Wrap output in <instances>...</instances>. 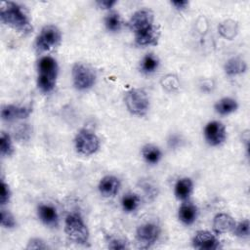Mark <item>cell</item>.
<instances>
[{
	"label": "cell",
	"instance_id": "obj_1",
	"mask_svg": "<svg viewBox=\"0 0 250 250\" xmlns=\"http://www.w3.org/2000/svg\"><path fill=\"white\" fill-rule=\"evenodd\" d=\"M0 18L3 23L21 33H29L32 30L31 23L22 7L15 2H2Z\"/></svg>",
	"mask_w": 250,
	"mask_h": 250
},
{
	"label": "cell",
	"instance_id": "obj_2",
	"mask_svg": "<svg viewBox=\"0 0 250 250\" xmlns=\"http://www.w3.org/2000/svg\"><path fill=\"white\" fill-rule=\"evenodd\" d=\"M58 69L57 61L54 58L45 56L39 60L37 85L43 93H50L55 88Z\"/></svg>",
	"mask_w": 250,
	"mask_h": 250
},
{
	"label": "cell",
	"instance_id": "obj_3",
	"mask_svg": "<svg viewBox=\"0 0 250 250\" xmlns=\"http://www.w3.org/2000/svg\"><path fill=\"white\" fill-rule=\"evenodd\" d=\"M64 230L67 236L75 243L86 244L89 241L88 228L78 214H70L66 217Z\"/></svg>",
	"mask_w": 250,
	"mask_h": 250
},
{
	"label": "cell",
	"instance_id": "obj_4",
	"mask_svg": "<svg viewBox=\"0 0 250 250\" xmlns=\"http://www.w3.org/2000/svg\"><path fill=\"white\" fill-rule=\"evenodd\" d=\"M125 104L132 114L142 116L149 108V98L144 89H132L125 96Z\"/></svg>",
	"mask_w": 250,
	"mask_h": 250
},
{
	"label": "cell",
	"instance_id": "obj_5",
	"mask_svg": "<svg viewBox=\"0 0 250 250\" xmlns=\"http://www.w3.org/2000/svg\"><path fill=\"white\" fill-rule=\"evenodd\" d=\"M73 85L79 91H85L92 88L96 82L95 71L88 65L76 62L72 67Z\"/></svg>",
	"mask_w": 250,
	"mask_h": 250
},
{
	"label": "cell",
	"instance_id": "obj_6",
	"mask_svg": "<svg viewBox=\"0 0 250 250\" xmlns=\"http://www.w3.org/2000/svg\"><path fill=\"white\" fill-rule=\"evenodd\" d=\"M74 144L77 152L87 156L98 151L100 147V139L95 133L83 129L76 135Z\"/></svg>",
	"mask_w": 250,
	"mask_h": 250
},
{
	"label": "cell",
	"instance_id": "obj_7",
	"mask_svg": "<svg viewBox=\"0 0 250 250\" xmlns=\"http://www.w3.org/2000/svg\"><path fill=\"white\" fill-rule=\"evenodd\" d=\"M62 39L60 29L52 24L44 26L36 38V47L39 51H49L58 46Z\"/></svg>",
	"mask_w": 250,
	"mask_h": 250
},
{
	"label": "cell",
	"instance_id": "obj_8",
	"mask_svg": "<svg viewBox=\"0 0 250 250\" xmlns=\"http://www.w3.org/2000/svg\"><path fill=\"white\" fill-rule=\"evenodd\" d=\"M160 233L159 227L154 223L141 225L136 231V240L139 248L146 249L156 242Z\"/></svg>",
	"mask_w": 250,
	"mask_h": 250
},
{
	"label": "cell",
	"instance_id": "obj_9",
	"mask_svg": "<svg viewBox=\"0 0 250 250\" xmlns=\"http://www.w3.org/2000/svg\"><path fill=\"white\" fill-rule=\"evenodd\" d=\"M153 13L148 9L136 11L128 21V26L135 34L153 25Z\"/></svg>",
	"mask_w": 250,
	"mask_h": 250
},
{
	"label": "cell",
	"instance_id": "obj_10",
	"mask_svg": "<svg viewBox=\"0 0 250 250\" xmlns=\"http://www.w3.org/2000/svg\"><path fill=\"white\" fill-rule=\"evenodd\" d=\"M204 138L212 146H218L225 143L227 139L226 127L219 121H211L204 128Z\"/></svg>",
	"mask_w": 250,
	"mask_h": 250
},
{
	"label": "cell",
	"instance_id": "obj_11",
	"mask_svg": "<svg viewBox=\"0 0 250 250\" xmlns=\"http://www.w3.org/2000/svg\"><path fill=\"white\" fill-rule=\"evenodd\" d=\"M192 244L194 248L201 250H215L220 247L217 236L208 230H198L193 236Z\"/></svg>",
	"mask_w": 250,
	"mask_h": 250
},
{
	"label": "cell",
	"instance_id": "obj_12",
	"mask_svg": "<svg viewBox=\"0 0 250 250\" xmlns=\"http://www.w3.org/2000/svg\"><path fill=\"white\" fill-rule=\"evenodd\" d=\"M159 37H160V29L157 25H154V24L135 34V40L139 46L156 45L159 40Z\"/></svg>",
	"mask_w": 250,
	"mask_h": 250
},
{
	"label": "cell",
	"instance_id": "obj_13",
	"mask_svg": "<svg viewBox=\"0 0 250 250\" xmlns=\"http://www.w3.org/2000/svg\"><path fill=\"white\" fill-rule=\"evenodd\" d=\"M31 112L27 106H19L15 104H7L2 107L1 117L5 121H14L17 119L26 118Z\"/></svg>",
	"mask_w": 250,
	"mask_h": 250
},
{
	"label": "cell",
	"instance_id": "obj_14",
	"mask_svg": "<svg viewBox=\"0 0 250 250\" xmlns=\"http://www.w3.org/2000/svg\"><path fill=\"white\" fill-rule=\"evenodd\" d=\"M120 181L117 177L107 175L99 183V191L104 197L114 196L120 188Z\"/></svg>",
	"mask_w": 250,
	"mask_h": 250
},
{
	"label": "cell",
	"instance_id": "obj_15",
	"mask_svg": "<svg viewBox=\"0 0 250 250\" xmlns=\"http://www.w3.org/2000/svg\"><path fill=\"white\" fill-rule=\"evenodd\" d=\"M235 221L226 213L217 214L213 220V229L217 234L230 232L235 227Z\"/></svg>",
	"mask_w": 250,
	"mask_h": 250
},
{
	"label": "cell",
	"instance_id": "obj_16",
	"mask_svg": "<svg viewBox=\"0 0 250 250\" xmlns=\"http://www.w3.org/2000/svg\"><path fill=\"white\" fill-rule=\"evenodd\" d=\"M39 219L47 226H56L59 216L54 206L50 204H40L37 209Z\"/></svg>",
	"mask_w": 250,
	"mask_h": 250
},
{
	"label": "cell",
	"instance_id": "obj_17",
	"mask_svg": "<svg viewBox=\"0 0 250 250\" xmlns=\"http://www.w3.org/2000/svg\"><path fill=\"white\" fill-rule=\"evenodd\" d=\"M178 216L185 225H191L197 218V208L191 202H184L179 208Z\"/></svg>",
	"mask_w": 250,
	"mask_h": 250
},
{
	"label": "cell",
	"instance_id": "obj_18",
	"mask_svg": "<svg viewBox=\"0 0 250 250\" xmlns=\"http://www.w3.org/2000/svg\"><path fill=\"white\" fill-rule=\"evenodd\" d=\"M193 184L189 178H181L175 185V195L179 200L186 201L191 194Z\"/></svg>",
	"mask_w": 250,
	"mask_h": 250
},
{
	"label": "cell",
	"instance_id": "obj_19",
	"mask_svg": "<svg viewBox=\"0 0 250 250\" xmlns=\"http://www.w3.org/2000/svg\"><path fill=\"white\" fill-rule=\"evenodd\" d=\"M246 69H247V64L245 61L238 57H233L229 59L225 64V72L229 76H235V75L244 73Z\"/></svg>",
	"mask_w": 250,
	"mask_h": 250
},
{
	"label": "cell",
	"instance_id": "obj_20",
	"mask_svg": "<svg viewBox=\"0 0 250 250\" xmlns=\"http://www.w3.org/2000/svg\"><path fill=\"white\" fill-rule=\"evenodd\" d=\"M238 107L237 102L231 98H223L215 104V110L221 115H228L235 111Z\"/></svg>",
	"mask_w": 250,
	"mask_h": 250
},
{
	"label": "cell",
	"instance_id": "obj_21",
	"mask_svg": "<svg viewBox=\"0 0 250 250\" xmlns=\"http://www.w3.org/2000/svg\"><path fill=\"white\" fill-rule=\"evenodd\" d=\"M142 155L144 159L149 164H156L159 162L162 156V152L154 145H146L142 149Z\"/></svg>",
	"mask_w": 250,
	"mask_h": 250
},
{
	"label": "cell",
	"instance_id": "obj_22",
	"mask_svg": "<svg viewBox=\"0 0 250 250\" xmlns=\"http://www.w3.org/2000/svg\"><path fill=\"white\" fill-rule=\"evenodd\" d=\"M141 203V199L138 194L133 192H128L124 194V196L121 199V205L125 212H134L138 209L139 205Z\"/></svg>",
	"mask_w": 250,
	"mask_h": 250
},
{
	"label": "cell",
	"instance_id": "obj_23",
	"mask_svg": "<svg viewBox=\"0 0 250 250\" xmlns=\"http://www.w3.org/2000/svg\"><path fill=\"white\" fill-rule=\"evenodd\" d=\"M159 65L158 59L153 54L146 55L141 62V70L146 74L154 72Z\"/></svg>",
	"mask_w": 250,
	"mask_h": 250
},
{
	"label": "cell",
	"instance_id": "obj_24",
	"mask_svg": "<svg viewBox=\"0 0 250 250\" xmlns=\"http://www.w3.org/2000/svg\"><path fill=\"white\" fill-rule=\"evenodd\" d=\"M121 24H122V21H121L120 16L116 12H110L104 18V25L106 29L111 32H116L120 30Z\"/></svg>",
	"mask_w": 250,
	"mask_h": 250
},
{
	"label": "cell",
	"instance_id": "obj_25",
	"mask_svg": "<svg viewBox=\"0 0 250 250\" xmlns=\"http://www.w3.org/2000/svg\"><path fill=\"white\" fill-rule=\"evenodd\" d=\"M0 150H1V154L2 155H6V156H10L14 152V148H13L11 138L5 132L1 133V137H0Z\"/></svg>",
	"mask_w": 250,
	"mask_h": 250
},
{
	"label": "cell",
	"instance_id": "obj_26",
	"mask_svg": "<svg viewBox=\"0 0 250 250\" xmlns=\"http://www.w3.org/2000/svg\"><path fill=\"white\" fill-rule=\"evenodd\" d=\"M232 232L238 237L247 238L249 236V221L246 219L238 224H235Z\"/></svg>",
	"mask_w": 250,
	"mask_h": 250
},
{
	"label": "cell",
	"instance_id": "obj_27",
	"mask_svg": "<svg viewBox=\"0 0 250 250\" xmlns=\"http://www.w3.org/2000/svg\"><path fill=\"white\" fill-rule=\"evenodd\" d=\"M1 225L4 228L7 229H12L16 226V220L14 218V216L7 210L2 209L1 210Z\"/></svg>",
	"mask_w": 250,
	"mask_h": 250
},
{
	"label": "cell",
	"instance_id": "obj_28",
	"mask_svg": "<svg viewBox=\"0 0 250 250\" xmlns=\"http://www.w3.org/2000/svg\"><path fill=\"white\" fill-rule=\"evenodd\" d=\"M10 189L8 185L2 180L1 181V197H0V202L2 205L6 204L9 199H10Z\"/></svg>",
	"mask_w": 250,
	"mask_h": 250
},
{
	"label": "cell",
	"instance_id": "obj_29",
	"mask_svg": "<svg viewBox=\"0 0 250 250\" xmlns=\"http://www.w3.org/2000/svg\"><path fill=\"white\" fill-rule=\"evenodd\" d=\"M27 249H46L48 246L39 238H33L28 242V245L26 246Z\"/></svg>",
	"mask_w": 250,
	"mask_h": 250
},
{
	"label": "cell",
	"instance_id": "obj_30",
	"mask_svg": "<svg viewBox=\"0 0 250 250\" xmlns=\"http://www.w3.org/2000/svg\"><path fill=\"white\" fill-rule=\"evenodd\" d=\"M108 247L111 249H125V248H128V245L125 240L114 238V239L110 240Z\"/></svg>",
	"mask_w": 250,
	"mask_h": 250
},
{
	"label": "cell",
	"instance_id": "obj_31",
	"mask_svg": "<svg viewBox=\"0 0 250 250\" xmlns=\"http://www.w3.org/2000/svg\"><path fill=\"white\" fill-rule=\"evenodd\" d=\"M97 4L99 5L100 8L110 9L113 5L116 4V1H114V0H100L97 2Z\"/></svg>",
	"mask_w": 250,
	"mask_h": 250
},
{
	"label": "cell",
	"instance_id": "obj_32",
	"mask_svg": "<svg viewBox=\"0 0 250 250\" xmlns=\"http://www.w3.org/2000/svg\"><path fill=\"white\" fill-rule=\"evenodd\" d=\"M171 4L178 10H184L187 8V6H188V1L186 0H176V1H172Z\"/></svg>",
	"mask_w": 250,
	"mask_h": 250
}]
</instances>
